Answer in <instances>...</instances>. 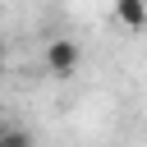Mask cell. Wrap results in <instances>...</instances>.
Wrapping results in <instances>:
<instances>
[{
    "label": "cell",
    "instance_id": "1",
    "mask_svg": "<svg viewBox=\"0 0 147 147\" xmlns=\"http://www.w3.org/2000/svg\"><path fill=\"white\" fill-rule=\"evenodd\" d=\"M78 60H83V51H78L74 37H55V41H46V69H51L55 78H74Z\"/></svg>",
    "mask_w": 147,
    "mask_h": 147
},
{
    "label": "cell",
    "instance_id": "2",
    "mask_svg": "<svg viewBox=\"0 0 147 147\" xmlns=\"http://www.w3.org/2000/svg\"><path fill=\"white\" fill-rule=\"evenodd\" d=\"M115 18L129 32H142L147 28V0H115Z\"/></svg>",
    "mask_w": 147,
    "mask_h": 147
},
{
    "label": "cell",
    "instance_id": "3",
    "mask_svg": "<svg viewBox=\"0 0 147 147\" xmlns=\"http://www.w3.org/2000/svg\"><path fill=\"white\" fill-rule=\"evenodd\" d=\"M0 147H32V133H28V129H14V124H9V133L0 138Z\"/></svg>",
    "mask_w": 147,
    "mask_h": 147
},
{
    "label": "cell",
    "instance_id": "4",
    "mask_svg": "<svg viewBox=\"0 0 147 147\" xmlns=\"http://www.w3.org/2000/svg\"><path fill=\"white\" fill-rule=\"evenodd\" d=\"M5 133H9V124H5V115H0V138H5Z\"/></svg>",
    "mask_w": 147,
    "mask_h": 147
}]
</instances>
